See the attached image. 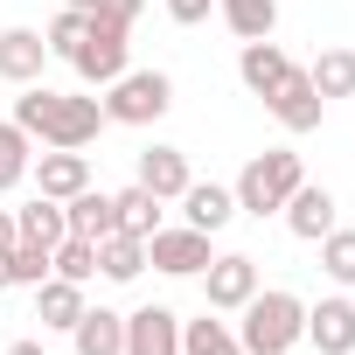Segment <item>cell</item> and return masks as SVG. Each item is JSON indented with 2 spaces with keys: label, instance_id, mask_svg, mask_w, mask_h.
Here are the masks:
<instances>
[{
  "label": "cell",
  "instance_id": "6da1fadb",
  "mask_svg": "<svg viewBox=\"0 0 355 355\" xmlns=\"http://www.w3.org/2000/svg\"><path fill=\"white\" fill-rule=\"evenodd\" d=\"M237 313H244V320H237L244 355H293V348L306 341V300L286 293V286H258Z\"/></svg>",
  "mask_w": 355,
  "mask_h": 355
},
{
  "label": "cell",
  "instance_id": "7a4b0ae2",
  "mask_svg": "<svg viewBox=\"0 0 355 355\" xmlns=\"http://www.w3.org/2000/svg\"><path fill=\"white\" fill-rule=\"evenodd\" d=\"M306 182V160L293 153V146H265V153H251L244 160V174L230 182V196H237V216H279L286 209V196Z\"/></svg>",
  "mask_w": 355,
  "mask_h": 355
},
{
  "label": "cell",
  "instance_id": "3957f363",
  "mask_svg": "<svg viewBox=\"0 0 355 355\" xmlns=\"http://www.w3.org/2000/svg\"><path fill=\"white\" fill-rule=\"evenodd\" d=\"M167 105H174L167 70H125V77L105 84V119L112 125H153V119H167Z\"/></svg>",
  "mask_w": 355,
  "mask_h": 355
},
{
  "label": "cell",
  "instance_id": "277c9868",
  "mask_svg": "<svg viewBox=\"0 0 355 355\" xmlns=\"http://www.w3.org/2000/svg\"><path fill=\"white\" fill-rule=\"evenodd\" d=\"M105 125H112V119H105V98L56 91V98H49V119H42V132H35V139H42V146H77V153H84Z\"/></svg>",
  "mask_w": 355,
  "mask_h": 355
},
{
  "label": "cell",
  "instance_id": "5b68a950",
  "mask_svg": "<svg viewBox=\"0 0 355 355\" xmlns=\"http://www.w3.org/2000/svg\"><path fill=\"white\" fill-rule=\"evenodd\" d=\"M70 70L84 77V84H112V77H125L132 70V28H112V21H91L84 28V42H77V56H70Z\"/></svg>",
  "mask_w": 355,
  "mask_h": 355
},
{
  "label": "cell",
  "instance_id": "8992f818",
  "mask_svg": "<svg viewBox=\"0 0 355 355\" xmlns=\"http://www.w3.org/2000/svg\"><path fill=\"white\" fill-rule=\"evenodd\" d=\"M209 258H216V251H209V230H189V223H160V230L146 237V265L167 272V279H202Z\"/></svg>",
  "mask_w": 355,
  "mask_h": 355
},
{
  "label": "cell",
  "instance_id": "52a82bcc",
  "mask_svg": "<svg viewBox=\"0 0 355 355\" xmlns=\"http://www.w3.org/2000/svg\"><path fill=\"white\" fill-rule=\"evenodd\" d=\"M251 293H258V258L223 251V258L202 265V306H209V313H237Z\"/></svg>",
  "mask_w": 355,
  "mask_h": 355
},
{
  "label": "cell",
  "instance_id": "ba28073f",
  "mask_svg": "<svg viewBox=\"0 0 355 355\" xmlns=\"http://www.w3.org/2000/svg\"><path fill=\"white\" fill-rule=\"evenodd\" d=\"M265 112H272L286 132H313V125H320V112H327V98H320V91H313V77L293 63V70L279 77V91L265 98Z\"/></svg>",
  "mask_w": 355,
  "mask_h": 355
},
{
  "label": "cell",
  "instance_id": "9c48e42d",
  "mask_svg": "<svg viewBox=\"0 0 355 355\" xmlns=\"http://www.w3.org/2000/svg\"><path fill=\"white\" fill-rule=\"evenodd\" d=\"M279 216H286V230H293L300 244H320V237L341 223V202H334V189H313V182H300V189L286 196V209H279Z\"/></svg>",
  "mask_w": 355,
  "mask_h": 355
},
{
  "label": "cell",
  "instance_id": "30bf717a",
  "mask_svg": "<svg viewBox=\"0 0 355 355\" xmlns=\"http://www.w3.org/2000/svg\"><path fill=\"white\" fill-rule=\"evenodd\" d=\"M306 341L320 355H355V300L348 293H327L306 306Z\"/></svg>",
  "mask_w": 355,
  "mask_h": 355
},
{
  "label": "cell",
  "instance_id": "8fae6325",
  "mask_svg": "<svg viewBox=\"0 0 355 355\" xmlns=\"http://www.w3.org/2000/svg\"><path fill=\"white\" fill-rule=\"evenodd\" d=\"M28 174H35V196L70 202L77 189H91V153H77V146H49L42 160H28Z\"/></svg>",
  "mask_w": 355,
  "mask_h": 355
},
{
  "label": "cell",
  "instance_id": "7c38bea8",
  "mask_svg": "<svg viewBox=\"0 0 355 355\" xmlns=\"http://www.w3.org/2000/svg\"><path fill=\"white\" fill-rule=\"evenodd\" d=\"M125 355H182V313L174 306H132L125 313Z\"/></svg>",
  "mask_w": 355,
  "mask_h": 355
},
{
  "label": "cell",
  "instance_id": "4fadbf2b",
  "mask_svg": "<svg viewBox=\"0 0 355 355\" xmlns=\"http://www.w3.org/2000/svg\"><path fill=\"white\" fill-rule=\"evenodd\" d=\"M49 42L42 28H0V84H42Z\"/></svg>",
  "mask_w": 355,
  "mask_h": 355
},
{
  "label": "cell",
  "instance_id": "5bb4252c",
  "mask_svg": "<svg viewBox=\"0 0 355 355\" xmlns=\"http://www.w3.org/2000/svg\"><path fill=\"white\" fill-rule=\"evenodd\" d=\"M132 182H139V189H153L160 202H182V189L196 182V174H189V153H182V146H146Z\"/></svg>",
  "mask_w": 355,
  "mask_h": 355
},
{
  "label": "cell",
  "instance_id": "9a60e30c",
  "mask_svg": "<svg viewBox=\"0 0 355 355\" xmlns=\"http://www.w3.org/2000/svg\"><path fill=\"white\" fill-rule=\"evenodd\" d=\"M230 216H237V196L223 182H189L182 189V223L189 230H209L216 237V230H230Z\"/></svg>",
  "mask_w": 355,
  "mask_h": 355
},
{
  "label": "cell",
  "instance_id": "2e32d148",
  "mask_svg": "<svg viewBox=\"0 0 355 355\" xmlns=\"http://www.w3.org/2000/svg\"><path fill=\"white\" fill-rule=\"evenodd\" d=\"M286 70H293V56H286L272 35H265V42H244V56H237V84H244L251 98H272Z\"/></svg>",
  "mask_w": 355,
  "mask_h": 355
},
{
  "label": "cell",
  "instance_id": "e0dca14e",
  "mask_svg": "<svg viewBox=\"0 0 355 355\" xmlns=\"http://www.w3.org/2000/svg\"><path fill=\"white\" fill-rule=\"evenodd\" d=\"M63 230H70V237H84V244L112 237V230H119V209H112V196H105V189H77V196L63 202Z\"/></svg>",
  "mask_w": 355,
  "mask_h": 355
},
{
  "label": "cell",
  "instance_id": "ac0fdd59",
  "mask_svg": "<svg viewBox=\"0 0 355 355\" xmlns=\"http://www.w3.org/2000/svg\"><path fill=\"white\" fill-rule=\"evenodd\" d=\"M84 306H91V300H84V286H70V279H56V272L35 286V320H42V327H56V334H70V327L84 320Z\"/></svg>",
  "mask_w": 355,
  "mask_h": 355
},
{
  "label": "cell",
  "instance_id": "d6986e66",
  "mask_svg": "<svg viewBox=\"0 0 355 355\" xmlns=\"http://www.w3.org/2000/svg\"><path fill=\"white\" fill-rule=\"evenodd\" d=\"M70 348H77V355H125V313L84 306V320L70 327Z\"/></svg>",
  "mask_w": 355,
  "mask_h": 355
},
{
  "label": "cell",
  "instance_id": "ffe728a7",
  "mask_svg": "<svg viewBox=\"0 0 355 355\" xmlns=\"http://www.w3.org/2000/svg\"><path fill=\"white\" fill-rule=\"evenodd\" d=\"M139 272H146V237H125V230L98 237V279H112V286H132Z\"/></svg>",
  "mask_w": 355,
  "mask_h": 355
},
{
  "label": "cell",
  "instance_id": "44dd1931",
  "mask_svg": "<svg viewBox=\"0 0 355 355\" xmlns=\"http://www.w3.org/2000/svg\"><path fill=\"white\" fill-rule=\"evenodd\" d=\"M216 15L237 42H265L279 28V0H216Z\"/></svg>",
  "mask_w": 355,
  "mask_h": 355
},
{
  "label": "cell",
  "instance_id": "7402d4cb",
  "mask_svg": "<svg viewBox=\"0 0 355 355\" xmlns=\"http://www.w3.org/2000/svg\"><path fill=\"white\" fill-rule=\"evenodd\" d=\"M182 355H244V341H237L230 320H216L202 306V320H182Z\"/></svg>",
  "mask_w": 355,
  "mask_h": 355
},
{
  "label": "cell",
  "instance_id": "603a6c76",
  "mask_svg": "<svg viewBox=\"0 0 355 355\" xmlns=\"http://www.w3.org/2000/svg\"><path fill=\"white\" fill-rule=\"evenodd\" d=\"M112 209H119V230H125V237H153L167 202H160L153 189H139V182H132V189H119V196H112Z\"/></svg>",
  "mask_w": 355,
  "mask_h": 355
},
{
  "label": "cell",
  "instance_id": "cb8c5ba5",
  "mask_svg": "<svg viewBox=\"0 0 355 355\" xmlns=\"http://www.w3.org/2000/svg\"><path fill=\"white\" fill-rule=\"evenodd\" d=\"M306 77H313V91H320V98H355V49H348V42L320 49Z\"/></svg>",
  "mask_w": 355,
  "mask_h": 355
},
{
  "label": "cell",
  "instance_id": "d4e9b609",
  "mask_svg": "<svg viewBox=\"0 0 355 355\" xmlns=\"http://www.w3.org/2000/svg\"><path fill=\"white\" fill-rule=\"evenodd\" d=\"M28 160H35V139H28L15 119H0V196L28 182Z\"/></svg>",
  "mask_w": 355,
  "mask_h": 355
},
{
  "label": "cell",
  "instance_id": "484cf974",
  "mask_svg": "<svg viewBox=\"0 0 355 355\" xmlns=\"http://www.w3.org/2000/svg\"><path fill=\"white\" fill-rule=\"evenodd\" d=\"M15 230H21L28 244H49V251L70 237V230H63V202H49V196H35L28 209H15Z\"/></svg>",
  "mask_w": 355,
  "mask_h": 355
},
{
  "label": "cell",
  "instance_id": "4316f807",
  "mask_svg": "<svg viewBox=\"0 0 355 355\" xmlns=\"http://www.w3.org/2000/svg\"><path fill=\"white\" fill-rule=\"evenodd\" d=\"M49 272H56V279H70V286H91V279H98V244L63 237V244L49 251Z\"/></svg>",
  "mask_w": 355,
  "mask_h": 355
},
{
  "label": "cell",
  "instance_id": "83f0119b",
  "mask_svg": "<svg viewBox=\"0 0 355 355\" xmlns=\"http://www.w3.org/2000/svg\"><path fill=\"white\" fill-rule=\"evenodd\" d=\"M320 272H327L341 293L355 286V230H341V223H334V230L320 237Z\"/></svg>",
  "mask_w": 355,
  "mask_h": 355
},
{
  "label": "cell",
  "instance_id": "f1b7e54d",
  "mask_svg": "<svg viewBox=\"0 0 355 355\" xmlns=\"http://www.w3.org/2000/svg\"><path fill=\"white\" fill-rule=\"evenodd\" d=\"M84 28H91V15H84V8H63V15H56V21L42 28L49 56H63V63H70V56H77V42H84Z\"/></svg>",
  "mask_w": 355,
  "mask_h": 355
},
{
  "label": "cell",
  "instance_id": "f546056e",
  "mask_svg": "<svg viewBox=\"0 0 355 355\" xmlns=\"http://www.w3.org/2000/svg\"><path fill=\"white\" fill-rule=\"evenodd\" d=\"M8 265H15V286H42V279H49V244H28V237H21V244L8 251Z\"/></svg>",
  "mask_w": 355,
  "mask_h": 355
},
{
  "label": "cell",
  "instance_id": "4dcf8cb0",
  "mask_svg": "<svg viewBox=\"0 0 355 355\" xmlns=\"http://www.w3.org/2000/svg\"><path fill=\"white\" fill-rule=\"evenodd\" d=\"M63 8H84L91 21H112V28H132L146 0H63Z\"/></svg>",
  "mask_w": 355,
  "mask_h": 355
},
{
  "label": "cell",
  "instance_id": "1f68e13d",
  "mask_svg": "<svg viewBox=\"0 0 355 355\" xmlns=\"http://www.w3.org/2000/svg\"><path fill=\"white\" fill-rule=\"evenodd\" d=\"M209 8H216V0H167V21L174 28H196V21H209Z\"/></svg>",
  "mask_w": 355,
  "mask_h": 355
},
{
  "label": "cell",
  "instance_id": "d6a6232c",
  "mask_svg": "<svg viewBox=\"0 0 355 355\" xmlns=\"http://www.w3.org/2000/svg\"><path fill=\"white\" fill-rule=\"evenodd\" d=\"M21 244V230H15V209H0V251H15Z\"/></svg>",
  "mask_w": 355,
  "mask_h": 355
},
{
  "label": "cell",
  "instance_id": "836d02e7",
  "mask_svg": "<svg viewBox=\"0 0 355 355\" xmlns=\"http://www.w3.org/2000/svg\"><path fill=\"white\" fill-rule=\"evenodd\" d=\"M8 355H49L42 341H8Z\"/></svg>",
  "mask_w": 355,
  "mask_h": 355
},
{
  "label": "cell",
  "instance_id": "e575fe53",
  "mask_svg": "<svg viewBox=\"0 0 355 355\" xmlns=\"http://www.w3.org/2000/svg\"><path fill=\"white\" fill-rule=\"evenodd\" d=\"M15 286V265H8V251H0V293H8Z\"/></svg>",
  "mask_w": 355,
  "mask_h": 355
}]
</instances>
